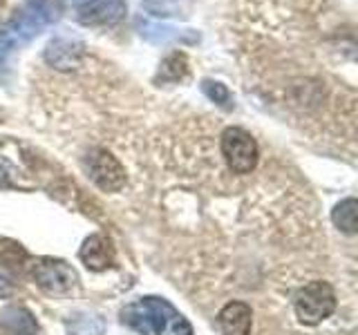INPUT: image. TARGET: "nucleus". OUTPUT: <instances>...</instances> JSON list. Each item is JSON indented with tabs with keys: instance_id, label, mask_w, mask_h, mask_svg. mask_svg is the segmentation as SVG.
Masks as SVG:
<instances>
[{
	"instance_id": "nucleus-4",
	"label": "nucleus",
	"mask_w": 358,
	"mask_h": 335,
	"mask_svg": "<svg viewBox=\"0 0 358 335\" xmlns=\"http://www.w3.org/2000/svg\"><path fill=\"white\" fill-rule=\"evenodd\" d=\"M29 273L34 282L50 295L70 293L78 282L74 268L65 260H56V257H38L36 262L29 264Z\"/></svg>"
},
{
	"instance_id": "nucleus-5",
	"label": "nucleus",
	"mask_w": 358,
	"mask_h": 335,
	"mask_svg": "<svg viewBox=\"0 0 358 335\" xmlns=\"http://www.w3.org/2000/svg\"><path fill=\"white\" fill-rule=\"evenodd\" d=\"M85 170L103 193H119L126 186V170L121 161L106 148H92L85 156Z\"/></svg>"
},
{
	"instance_id": "nucleus-12",
	"label": "nucleus",
	"mask_w": 358,
	"mask_h": 335,
	"mask_svg": "<svg viewBox=\"0 0 358 335\" xmlns=\"http://www.w3.org/2000/svg\"><path fill=\"white\" fill-rule=\"evenodd\" d=\"M11 293H14V282L7 277V275H3L0 273V299L3 297H9Z\"/></svg>"
},
{
	"instance_id": "nucleus-1",
	"label": "nucleus",
	"mask_w": 358,
	"mask_h": 335,
	"mask_svg": "<svg viewBox=\"0 0 358 335\" xmlns=\"http://www.w3.org/2000/svg\"><path fill=\"white\" fill-rule=\"evenodd\" d=\"M121 322L139 335H193V327L164 297H139L121 308Z\"/></svg>"
},
{
	"instance_id": "nucleus-13",
	"label": "nucleus",
	"mask_w": 358,
	"mask_h": 335,
	"mask_svg": "<svg viewBox=\"0 0 358 335\" xmlns=\"http://www.w3.org/2000/svg\"><path fill=\"white\" fill-rule=\"evenodd\" d=\"M215 85H217V83H215ZM206 89H208L210 98H217V100H227V96H229V94H227V89H224V87H220V85H217L215 89H210V87H206Z\"/></svg>"
},
{
	"instance_id": "nucleus-8",
	"label": "nucleus",
	"mask_w": 358,
	"mask_h": 335,
	"mask_svg": "<svg viewBox=\"0 0 358 335\" xmlns=\"http://www.w3.org/2000/svg\"><path fill=\"white\" fill-rule=\"evenodd\" d=\"M0 324L7 329L9 335H31L38 331V324L36 320L31 318V313L25 311V308H16L11 306L7 311H3V315H0Z\"/></svg>"
},
{
	"instance_id": "nucleus-7",
	"label": "nucleus",
	"mask_w": 358,
	"mask_h": 335,
	"mask_svg": "<svg viewBox=\"0 0 358 335\" xmlns=\"http://www.w3.org/2000/svg\"><path fill=\"white\" fill-rule=\"evenodd\" d=\"M217 324L222 335H251L253 311L244 302H229L217 313Z\"/></svg>"
},
{
	"instance_id": "nucleus-9",
	"label": "nucleus",
	"mask_w": 358,
	"mask_h": 335,
	"mask_svg": "<svg viewBox=\"0 0 358 335\" xmlns=\"http://www.w3.org/2000/svg\"><path fill=\"white\" fill-rule=\"evenodd\" d=\"M331 221L341 232L356 234V230H358V204H356V199L354 197L343 199L341 204L334 208Z\"/></svg>"
},
{
	"instance_id": "nucleus-3",
	"label": "nucleus",
	"mask_w": 358,
	"mask_h": 335,
	"mask_svg": "<svg viewBox=\"0 0 358 335\" xmlns=\"http://www.w3.org/2000/svg\"><path fill=\"white\" fill-rule=\"evenodd\" d=\"M220 150H222L224 161L229 165V170L235 174L253 172L257 159H260V150H257L255 139L242 128L224 130L220 139Z\"/></svg>"
},
{
	"instance_id": "nucleus-2",
	"label": "nucleus",
	"mask_w": 358,
	"mask_h": 335,
	"mask_svg": "<svg viewBox=\"0 0 358 335\" xmlns=\"http://www.w3.org/2000/svg\"><path fill=\"white\" fill-rule=\"evenodd\" d=\"M294 308L298 320L307 327H316L324 322L336 311V293L331 284L322 282V279L305 284L294 297Z\"/></svg>"
},
{
	"instance_id": "nucleus-11",
	"label": "nucleus",
	"mask_w": 358,
	"mask_h": 335,
	"mask_svg": "<svg viewBox=\"0 0 358 335\" xmlns=\"http://www.w3.org/2000/svg\"><path fill=\"white\" fill-rule=\"evenodd\" d=\"M0 262H3L11 271H22L27 264V253L20 248V244L9 241V239H0Z\"/></svg>"
},
{
	"instance_id": "nucleus-10",
	"label": "nucleus",
	"mask_w": 358,
	"mask_h": 335,
	"mask_svg": "<svg viewBox=\"0 0 358 335\" xmlns=\"http://www.w3.org/2000/svg\"><path fill=\"white\" fill-rule=\"evenodd\" d=\"M106 324L99 315L90 313H76L72 320H67V333L70 335H103Z\"/></svg>"
},
{
	"instance_id": "nucleus-6",
	"label": "nucleus",
	"mask_w": 358,
	"mask_h": 335,
	"mask_svg": "<svg viewBox=\"0 0 358 335\" xmlns=\"http://www.w3.org/2000/svg\"><path fill=\"white\" fill-rule=\"evenodd\" d=\"M78 257H81V262L90 271H94V273L108 271V268L115 264V246H112V239L108 234L94 232L83 241Z\"/></svg>"
}]
</instances>
